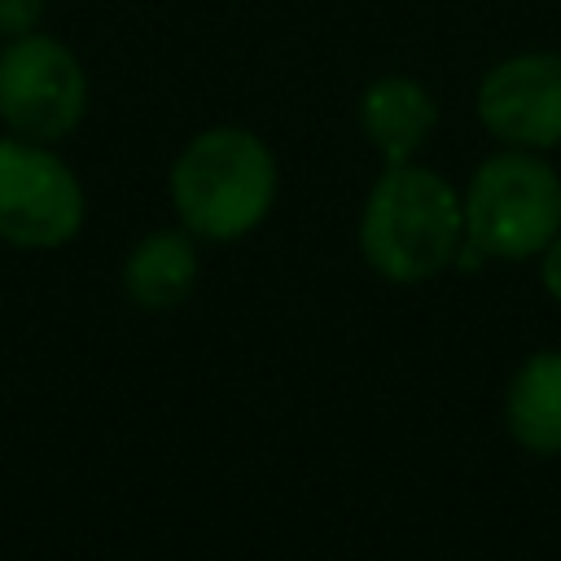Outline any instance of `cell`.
<instances>
[{"label":"cell","instance_id":"11","mask_svg":"<svg viewBox=\"0 0 561 561\" xmlns=\"http://www.w3.org/2000/svg\"><path fill=\"white\" fill-rule=\"evenodd\" d=\"M539 280L548 289L552 302H561V232L548 241V250L539 254Z\"/></svg>","mask_w":561,"mask_h":561},{"label":"cell","instance_id":"6","mask_svg":"<svg viewBox=\"0 0 561 561\" xmlns=\"http://www.w3.org/2000/svg\"><path fill=\"white\" fill-rule=\"evenodd\" d=\"M478 123L508 149L561 145V53H517L478 83Z\"/></svg>","mask_w":561,"mask_h":561},{"label":"cell","instance_id":"4","mask_svg":"<svg viewBox=\"0 0 561 561\" xmlns=\"http://www.w3.org/2000/svg\"><path fill=\"white\" fill-rule=\"evenodd\" d=\"M88 114V70L57 35L26 31L0 48V123L9 136L57 145Z\"/></svg>","mask_w":561,"mask_h":561},{"label":"cell","instance_id":"8","mask_svg":"<svg viewBox=\"0 0 561 561\" xmlns=\"http://www.w3.org/2000/svg\"><path fill=\"white\" fill-rule=\"evenodd\" d=\"M504 425L530 456H561V346H543L517 364L504 390Z\"/></svg>","mask_w":561,"mask_h":561},{"label":"cell","instance_id":"5","mask_svg":"<svg viewBox=\"0 0 561 561\" xmlns=\"http://www.w3.org/2000/svg\"><path fill=\"white\" fill-rule=\"evenodd\" d=\"M88 197L53 145L0 136V241L18 250H57L79 237Z\"/></svg>","mask_w":561,"mask_h":561},{"label":"cell","instance_id":"9","mask_svg":"<svg viewBox=\"0 0 561 561\" xmlns=\"http://www.w3.org/2000/svg\"><path fill=\"white\" fill-rule=\"evenodd\" d=\"M202 276V259L188 228H158L140 237L123 259V289L145 311L180 307Z\"/></svg>","mask_w":561,"mask_h":561},{"label":"cell","instance_id":"10","mask_svg":"<svg viewBox=\"0 0 561 561\" xmlns=\"http://www.w3.org/2000/svg\"><path fill=\"white\" fill-rule=\"evenodd\" d=\"M44 4L48 0H0V35L13 39V35L35 31L44 18Z\"/></svg>","mask_w":561,"mask_h":561},{"label":"cell","instance_id":"2","mask_svg":"<svg viewBox=\"0 0 561 561\" xmlns=\"http://www.w3.org/2000/svg\"><path fill=\"white\" fill-rule=\"evenodd\" d=\"M171 206L202 241L254 232L276 202V158L245 127H206L171 162Z\"/></svg>","mask_w":561,"mask_h":561},{"label":"cell","instance_id":"1","mask_svg":"<svg viewBox=\"0 0 561 561\" xmlns=\"http://www.w3.org/2000/svg\"><path fill=\"white\" fill-rule=\"evenodd\" d=\"M465 245L460 193L421 162L386 167L359 210V254L390 285L434 280Z\"/></svg>","mask_w":561,"mask_h":561},{"label":"cell","instance_id":"3","mask_svg":"<svg viewBox=\"0 0 561 561\" xmlns=\"http://www.w3.org/2000/svg\"><path fill=\"white\" fill-rule=\"evenodd\" d=\"M460 206L465 241L482 259H539L561 232V175L535 149H500L478 162Z\"/></svg>","mask_w":561,"mask_h":561},{"label":"cell","instance_id":"7","mask_svg":"<svg viewBox=\"0 0 561 561\" xmlns=\"http://www.w3.org/2000/svg\"><path fill=\"white\" fill-rule=\"evenodd\" d=\"M438 123V105L412 75H381L359 96V127L386 167L412 162Z\"/></svg>","mask_w":561,"mask_h":561}]
</instances>
